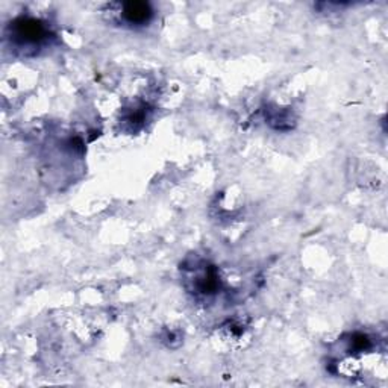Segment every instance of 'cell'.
Listing matches in <instances>:
<instances>
[{
	"label": "cell",
	"instance_id": "6da1fadb",
	"mask_svg": "<svg viewBox=\"0 0 388 388\" xmlns=\"http://www.w3.org/2000/svg\"><path fill=\"white\" fill-rule=\"evenodd\" d=\"M152 14L153 11L149 3L129 2L122 6V12H120V16H122V18L128 25L140 26V25H146L147 22H149V20L152 18Z\"/></svg>",
	"mask_w": 388,
	"mask_h": 388
},
{
	"label": "cell",
	"instance_id": "7a4b0ae2",
	"mask_svg": "<svg viewBox=\"0 0 388 388\" xmlns=\"http://www.w3.org/2000/svg\"><path fill=\"white\" fill-rule=\"evenodd\" d=\"M16 34L18 38H22L27 44H35L40 43L44 38V27L41 26L35 20H22L17 23Z\"/></svg>",
	"mask_w": 388,
	"mask_h": 388
}]
</instances>
